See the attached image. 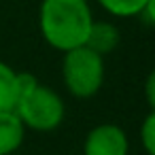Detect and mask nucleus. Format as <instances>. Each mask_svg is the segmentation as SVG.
Returning a JSON list of instances; mask_svg holds the SVG:
<instances>
[{
    "instance_id": "obj_7",
    "label": "nucleus",
    "mask_w": 155,
    "mask_h": 155,
    "mask_svg": "<svg viewBox=\"0 0 155 155\" xmlns=\"http://www.w3.org/2000/svg\"><path fill=\"white\" fill-rule=\"evenodd\" d=\"M19 98V74L0 62V110H13Z\"/></svg>"
},
{
    "instance_id": "obj_11",
    "label": "nucleus",
    "mask_w": 155,
    "mask_h": 155,
    "mask_svg": "<svg viewBox=\"0 0 155 155\" xmlns=\"http://www.w3.org/2000/svg\"><path fill=\"white\" fill-rule=\"evenodd\" d=\"M11 155H15V153H11Z\"/></svg>"
},
{
    "instance_id": "obj_8",
    "label": "nucleus",
    "mask_w": 155,
    "mask_h": 155,
    "mask_svg": "<svg viewBox=\"0 0 155 155\" xmlns=\"http://www.w3.org/2000/svg\"><path fill=\"white\" fill-rule=\"evenodd\" d=\"M98 2L115 17H138L151 0H98Z\"/></svg>"
},
{
    "instance_id": "obj_6",
    "label": "nucleus",
    "mask_w": 155,
    "mask_h": 155,
    "mask_svg": "<svg viewBox=\"0 0 155 155\" xmlns=\"http://www.w3.org/2000/svg\"><path fill=\"white\" fill-rule=\"evenodd\" d=\"M117 45H119V30H117V26H113L108 21H91V28H89L87 41H85L87 49H91V51H96L98 55L104 58Z\"/></svg>"
},
{
    "instance_id": "obj_2",
    "label": "nucleus",
    "mask_w": 155,
    "mask_h": 155,
    "mask_svg": "<svg viewBox=\"0 0 155 155\" xmlns=\"http://www.w3.org/2000/svg\"><path fill=\"white\" fill-rule=\"evenodd\" d=\"M19 74V98L13 113L19 117L24 127L36 132H51L62 125L66 108L64 100L47 85H41L30 72Z\"/></svg>"
},
{
    "instance_id": "obj_5",
    "label": "nucleus",
    "mask_w": 155,
    "mask_h": 155,
    "mask_svg": "<svg viewBox=\"0 0 155 155\" xmlns=\"http://www.w3.org/2000/svg\"><path fill=\"white\" fill-rule=\"evenodd\" d=\"M26 127L13 110H0V155L15 153L24 142Z\"/></svg>"
},
{
    "instance_id": "obj_10",
    "label": "nucleus",
    "mask_w": 155,
    "mask_h": 155,
    "mask_svg": "<svg viewBox=\"0 0 155 155\" xmlns=\"http://www.w3.org/2000/svg\"><path fill=\"white\" fill-rule=\"evenodd\" d=\"M155 74H151L149 77V81H147V100H149V106H155Z\"/></svg>"
},
{
    "instance_id": "obj_1",
    "label": "nucleus",
    "mask_w": 155,
    "mask_h": 155,
    "mask_svg": "<svg viewBox=\"0 0 155 155\" xmlns=\"http://www.w3.org/2000/svg\"><path fill=\"white\" fill-rule=\"evenodd\" d=\"M91 21L87 0H43L38 13L43 38L62 53L85 45Z\"/></svg>"
},
{
    "instance_id": "obj_3",
    "label": "nucleus",
    "mask_w": 155,
    "mask_h": 155,
    "mask_svg": "<svg viewBox=\"0 0 155 155\" xmlns=\"http://www.w3.org/2000/svg\"><path fill=\"white\" fill-rule=\"evenodd\" d=\"M62 77L66 89L74 98H91L104 83V58L85 45L64 53Z\"/></svg>"
},
{
    "instance_id": "obj_9",
    "label": "nucleus",
    "mask_w": 155,
    "mask_h": 155,
    "mask_svg": "<svg viewBox=\"0 0 155 155\" xmlns=\"http://www.w3.org/2000/svg\"><path fill=\"white\" fill-rule=\"evenodd\" d=\"M140 140H142V147H144L147 155H155V113H153V110H151V113L147 115V119L142 121Z\"/></svg>"
},
{
    "instance_id": "obj_4",
    "label": "nucleus",
    "mask_w": 155,
    "mask_h": 155,
    "mask_svg": "<svg viewBox=\"0 0 155 155\" xmlns=\"http://www.w3.org/2000/svg\"><path fill=\"white\" fill-rule=\"evenodd\" d=\"M130 142L125 132L115 123L96 125L83 144V155H127Z\"/></svg>"
}]
</instances>
